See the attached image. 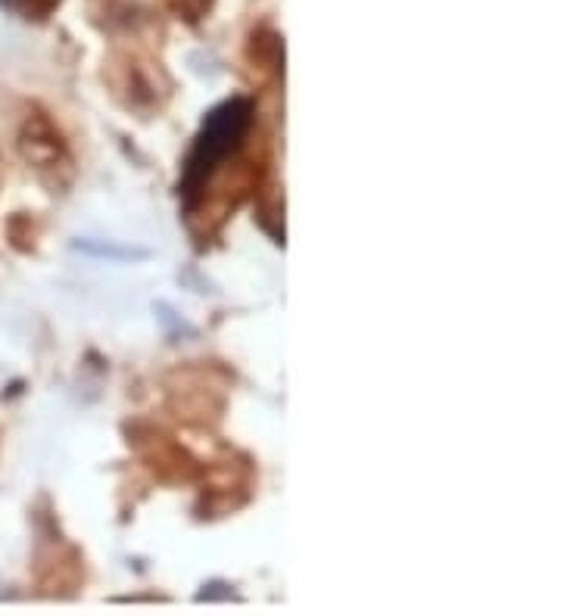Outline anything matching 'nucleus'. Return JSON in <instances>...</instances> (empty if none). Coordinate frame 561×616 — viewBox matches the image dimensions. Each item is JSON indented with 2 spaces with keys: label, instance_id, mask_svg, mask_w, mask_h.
Masks as SVG:
<instances>
[{
  "label": "nucleus",
  "instance_id": "obj_1",
  "mask_svg": "<svg viewBox=\"0 0 561 616\" xmlns=\"http://www.w3.org/2000/svg\"><path fill=\"white\" fill-rule=\"evenodd\" d=\"M246 121H250V106L244 100H234V103H225L221 110H216L209 121L203 125V134L196 141L194 159H191V171H188V181L194 184L203 175H209L221 156L238 143V138L244 134Z\"/></svg>",
  "mask_w": 561,
  "mask_h": 616
}]
</instances>
